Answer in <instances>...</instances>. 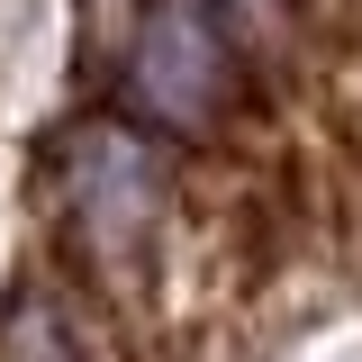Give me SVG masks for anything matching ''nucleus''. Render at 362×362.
I'll return each mask as SVG.
<instances>
[{
  "mask_svg": "<svg viewBox=\"0 0 362 362\" xmlns=\"http://www.w3.org/2000/svg\"><path fill=\"white\" fill-rule=\"evenodd\" d=\"M127 82L163 127L181 136L218 127V109L235 100V54H226L218 9L209 0H145L136 45H127Z\"/></svg>",
  "mask_w": 362,
  "mask_h": 362,
  "instance_id": "obj_1",
  "label": "nucleus"
},
{
  "mask_svg": "<svg viewBox=\"0 0 362 362\" xmlns=\"http://www.w3.org/2000/svg\"><path fill=\"white\" fill-rule=\"evenodd\" d=\"M73 209H82V235L100 245V254H127V245H145L154 235V218H163V163H154V145L127 127H82L73 136Z\"/></svg>",
  "mask_w": 362,
  "mask_h": 362,
  "instance_id": "obj_2",
  "label": "nucleus"
},
{
  "mask_svg": "<svg viewBox=\"0 0 362 362\" xmlns=\"http://www.w3.org/2000/svg\"><path fill=\"white\" fill-rule=\"evenodd\" d=\"M0 362H100V354L45 281H18L9 308H0Z\"/></svg>",
  "mask_w": 362,
  "mask_h": 362,
  "instance_id": "obj_3",
  "label": "nucleus"
},
{
  "mask_svg": "<svg viewBox=\"0 0 362 362\" xmlns=\"http://www.w3.org/2000/svg\"><path fill=\"white\" fill-rule=\"evenodd\" d=\"M235 9H272V0H235Z\"/></svg>",
  "mask_w": 362,
  "mask_h": 362,
  "instance_id": "obj_4",
  "label": "nucleus"
}]
</instances>
